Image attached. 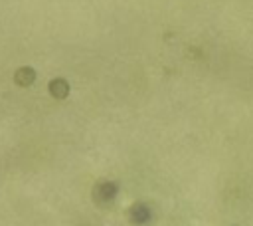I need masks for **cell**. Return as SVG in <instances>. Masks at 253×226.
<instances>
[{"mask_svg": "<svg viewBox=\"0 0 253 226\" xmlns=\"http://www.w3.org/2000/svg\"><path fill=\"white\" fill-rule=\"evenodd\" d=\"M47 89H49L51 97H55V99H65V97L69 95V83H67L63 77L51 79V81L47 83Z\"/></svg>", "mask_w": 253, "mask_h": 226, "instance_id": "2", "label": "cell"}, {"mask_svg": "<svg viewBox=\"0 0 253 226\" xmlns=\"http://www.w3.org/2000/svg\"><path fill=\"white\" fill-rule=\"evenodd\" d=\"M14 81H16V85H20V87H28V85H32V83L36 81V69L30 67V65H22V67H18V69L14 71Z\"/></svg>", "mask_w": 253, "mask_h": 226, "instance_id": "1", "label": "cell"}]
</instances>
